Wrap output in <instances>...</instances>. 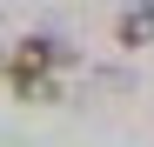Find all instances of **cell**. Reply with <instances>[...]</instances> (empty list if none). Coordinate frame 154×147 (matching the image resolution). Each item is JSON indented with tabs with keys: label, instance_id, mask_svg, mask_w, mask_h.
Returning <instances> with one entry per match:
<instances>
[{
	"label": "cell",
	"instance_id": "1",
	"mask_svg": "<svg viewBox=\"0 0 154 147\" xmlns=\"http://www.w3.org/2000/svg\"><path fill=\"white\" fill-rule=\"evenodd\" d=\"M54 67H74V47H67V40H27V47L7 60V80L27 94V100H54V80H47Z\"/></svg>",
	"mask_w": 154,
	"mask_h": 147
},
{
	"label": "cell",
	"instance_id": "2",
	"mask_svg": "<svg viewBox=\"0 0 154 147\" xmlns=\"http://www.w3.org/2000/svg\"><path fill=\"white\" fill-rule=\"evenodd\" d=\"M114 40H121V47H141V40H154V7H127V14L114 20Z\"/></svg>",
	"mask_w": 154,
	"mask_h": 147
}]
</instances>
